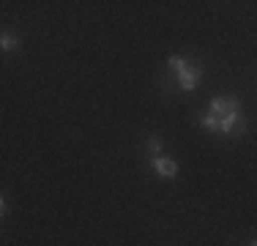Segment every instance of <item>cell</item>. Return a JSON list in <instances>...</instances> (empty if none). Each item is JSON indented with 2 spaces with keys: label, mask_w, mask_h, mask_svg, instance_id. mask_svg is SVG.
Listing matches in <instances>:
<instances>
[{
  "label": "cell",
  "mask_w": 257,
  "mask_h": 246,
  "mask_svg": "<svg viewBox=\"0 0 257 246\" xmlns=\"http://www.w3.org/2000/svg\"><path fill=\"white\" fill-rule=\"evenodd\" d=\"M6 213V202H3V197H0V216Z\"/></svg>",
  "instance_id": "52a82bcc"
},
{
  "label": "cell",
  "mask_w": 257,
  "mask_h": 246,
  "mask_svg": "<svg viewBox=\"0 0 257 246\" xmlns=\"http://www.w3.org/2000/svg\"><path fill=\"white\" fill-rule=\"evenodd\" d=\"M211 115H216L219 120L230 118V115H241V101L235 96H219L211 101Z\"/></svg>",
  "instance_id": "7a4b0ae2"
},
{
  "label": "cell",
  "mask_w": 257,
  "mask_h": 246,
  "mask_svg": "<svg viewBox=\"0 0 257 246\" xmlns=\"http://www.w3.org/2000/svg\"><path fill=\"white\" fill-rule=\"evenodd\" d=\"M17 47H20V36H14V33H0V49H3V52H14Z\"/></svg>",
  "instance_id": "277c9868"
},
{
  "label": "cell",
  "mask_w": 257,
  "mask_h": 246,
  "mask_svg": "<svg viewBox=\"0 0 257 246\" xmlns=\"http://www.w3.org/2000/svg\"><path fill=\"white\" fill-rule=\"evenodd\" d=\"M167 63H170V69L178 74V82H181L183 90H194L200 85V66L197 63H189V60L175 58V55L167 60Z\"/></svg>",
  "instance_id": "6da1fadb"
},
{
  "label": "cell",
  "mask_w": 257,
  "mask_h": 246,
  "mask_svg": "<svg viewBox=\"0 0 257 246\" xmlns=\"http://www.w3.org/2000/svg\"><path fill=\"white\" fill-rule=\"evenodd\" d=\"M154 170L159 172L162 178H173L178 172V164L173 159H164V156H154Z\"/></svg>",
  "instance_id": "3957f363"
},
{
  "label": "cell",
  "mask_w": 257,
  "mask_h": 246,
  "mask_svg": "<svg viewBox=\"0 0 257 246\" xmlns=\"http://www.w3.org/2000/svg\"><path fill=\"white\" fill-rule=\"evenodd\" d=\"M200 126L208 129V132H213V134H219V118H216V115H211V112H205L203 118H200Z\"/></svg>",
  "instance_id": "5b68a950"
},
{
  "label": "cell",
  "mask_w": 257,
  "mask_h": 246,
  "mask_svg": "<svg viewBox=\"0 0 257 246\" xmlns=\"http://www.w3.org/2000/svg\"><path fill=\"white\" fill-rule=\"evenodd\" d=\"M148 151L154 153V156H159V151H162V140H159V137H151V140H148Z\"/></svg>",
  "instance_id": "8992f818"
}]
</instances>
